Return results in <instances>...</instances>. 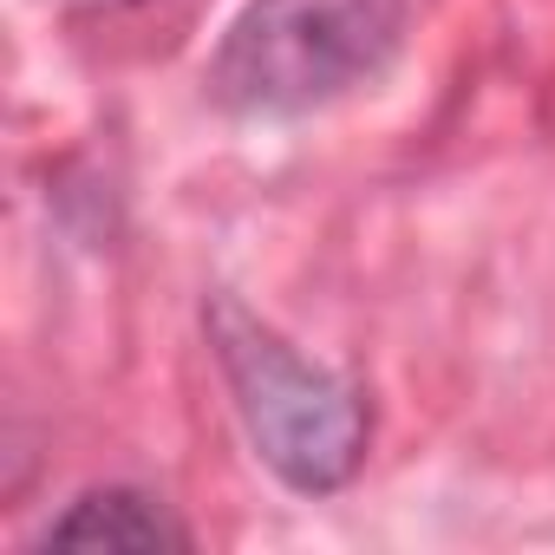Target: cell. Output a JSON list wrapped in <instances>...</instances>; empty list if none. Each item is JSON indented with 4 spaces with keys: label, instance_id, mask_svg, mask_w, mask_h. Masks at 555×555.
Returning a JSON list of instances; mask_svg holds the SVG:
<instances>
[{
    "label": "cell",
    "instance_id": "cell-4",
    "mask_svg": "<svg viewBox=\"0 0 555 555\" xmlns=\"http://www.w3.org/2000/svg\"><path fill=\"white\" fill-rule=\"evenodd\" d=\"M73 8H138V0H73Z\"/></svg>",
    "mask_w": 555,
    "mask_h": 555
},
{
    "label": "cell",
    "instance_id": "cell-2",
    "mask_svg": "<svg viewBox=\"0 0 555 555\" xmlns=\"http://www.w3.org/2000/svg\"><path fill=\"white\" fill-rule=\"evenodd\" d=\"M405 34V0H248L209 86L242 118H301L379 79Z\"/></svg>",
    "mask_w": 555,
    "mask_h": 555
},
{
    "label": "cell",
    "instance_id": "cell-1",
    "mask_svg": "<svg viewBox=\"0 0 555 555\" xmlns=\"http://www.w3.org/2000/svg\"><path fill=\"white\" fill-rule=\"evenodd\" d=\"M203 321H209V347H216V366L235 392V412H242L255 457L301 496L340 490L366 457V431H373L366 392L353 379L301 360L235 295H216Z\"/></svg>",
    "mask_w": 555,
    "mask_h": 555
},
{
    "label": "cell",
    "instance_id": "cell-3",
    "mask_svg": "<svg viewBox=\"0 0 555 555\" xmlns=\"http://www.w3.org/2000/svg\"><path fill=\"white\" fill-rule=\"evenodd\" d=\"M40 542L53 548H190V529L144 490L131 483H105V490H86L73 496L47 529Z\"/></svg>",
    "mask_w": 555,
    "mask_h": 555
}]
</instances>
